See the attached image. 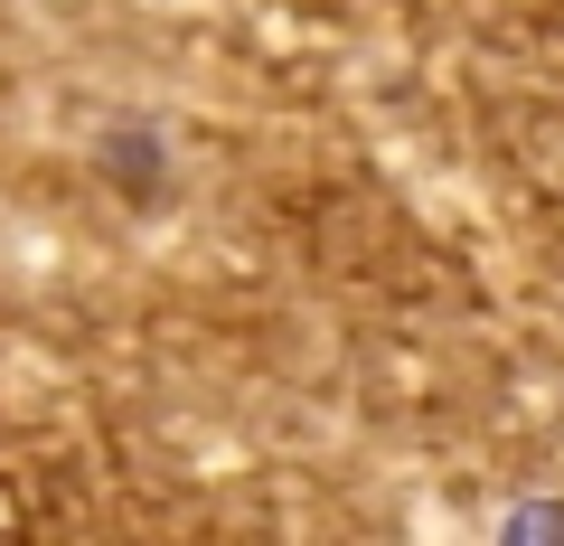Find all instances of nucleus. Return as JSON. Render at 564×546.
<instances>
[]
</instances>
